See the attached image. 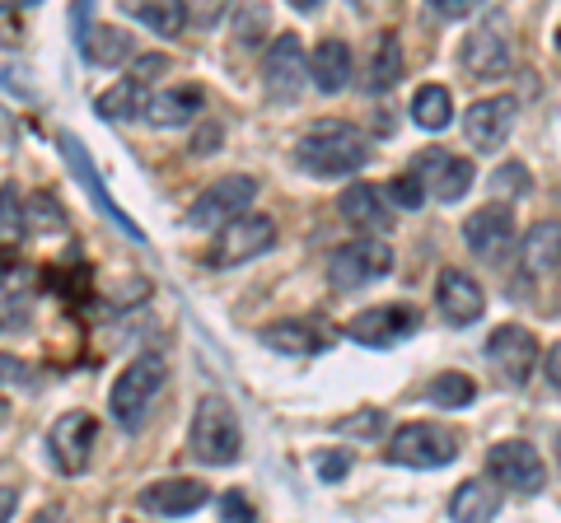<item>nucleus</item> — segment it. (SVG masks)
I'll return each instance as SVG.
<instances>
[{
  "label": "nucleus",
  "instance_id": "obj_45",
  "mask_svg": "<svg viewBox=\"0 0 561 523\" xmlns=\"http://www.w3.org/2000/svg\"><path fill=\"white\" fill-rule=\"evenodd\" d=\"M33 523H66V510H61V504H47V510L33 519Z\"/></svg>",
  "mask_w": 561,
  "mask_h": 523
},
{
  "label": "nucleus",
  "instance_id": "obj_8",
  "mask_svg": "<svg viewBox=\"0 0 561 523\" xmlns=\"http://www.w3.org/2000/svg\"><path fill=\"white\" fill-rule=\"evenodd\" d=\"M486 473L491 486H505L515 496H538L548 486V463L529 440H501L486 453Z\"/></svg>",
  "mask_w": 561,
  "mask_h": 523
},
{
  "label": "nucleus",
  "instance_id": "obj_6",
  "mask_svg": "<svg viewBox=\"0 0 561 523\" xmlns=\"http://www.w3.org/2000/svg\"><path fill=\"white\" fill-rule=\"evenodd\" d=\"M454 458H459V434L440 421H412L389 440V463L398 467L431 473V467H449Z\"/></svg>",
  "mask_w": 561,
  "mask_h": 523
},
{
  "label": "nucleus",
  "instance_id": "obj_19",
  "mask_svg": "<svg viewBox=\"0 0 561 523\" xmlns=\"http://www.w3.org/2000/svg\"><path fill=\"white\" fill-rule=\"evenodd\" d=\"M459 66L472 80H501L511 71V43L496 28H472L468 43L459 47Z\"/></svg>",
  "mask_w": 561,
  "mask_h": 523
},
{
  "label": "nucleus",
  "instance_id": "obj_15",
  "mask_svg": "<svg viewBox=\"0 0 561 523\" xmlns=\"http://www.w3.org/2000/svg\"><path fill=\"white\" fill-rule=\"evenodd\" d=\"M416 327H421V313H416L412 304H370V309H360L356 318L346 323V337L360 341V346H375V351H383V346L408 341Z\"/></svg>",
  "mask_w": 561,
  "mask_h": 523
},
{
  "label": "nucleus",
  "instance_id": "obj_17",
  "mask_svg": "<svg viewBox=\"0 0 561 523\" xmlns=\"http://www.w3.org/2000/svg\"><path fill=\"white\" fill-rule=\"evenodd\" d=\"M206 500H210V491H206L202 481L169 477V481L146 486V491L136 496V510L140 514H154V519H187V514H197Z\"/></svg>",
  "mask_w": 561,
  "mask_h": 523
},
{
  "label": "nucleus",
  "instance_id": "obj_26",
  "mask_svg": "<svg viewBox=\"0 0 561 523\" xmlns=\"http://www.w3.org/2000/svg\"><path fill=\"white\" fill-rule=\"evenodd\" d=\"M84 61L90 66H103V71H117V66H127L136 57V43L131 33L122 24H94L90 33H84Z\"/></svg>",
  "mask_w": 561,
  "mask_h": 523
},
{
  "label": "nucleus",
  "instance_id": "obj_29",
  "mask_svg": "<svg viewBox=\"0 0 561 523\" xmlns=\"http://www.w3.org/2000/svg\"><path fill=\"white\" fill-rule=\"evenodd\" d=\"M257 337L267 341L272 351H286V356L323 351V327H313V323H272V327H262Z\"/></svg>",
  "mask_w": 561,
  "mask_h": 523
},
{
  "label": "nucleus",
  "instance_id": "obj_41",
  "mask_svg": "<svg viewBox=\"0 0 561 523\" xmlns=\"http://www.w3.org/2000/svg\"><path fill=\"white\" fill-rule=\"evenodd\" d=\"M220 146V127H202L197 136H192V154H210Z\"/></svg>",
  "mask_w": 561,
  "mask_h": 523
},
{
  "label": "nucleus",
  "instance_id": "obj_32",
  "mask_svg": "<svg viewBox=\"0 0 561 523\" xmlns=\"http://www.w3.org/2000/svg\"><path fill=\"white\" fill-rule=\"evenodd\" d=\"M472 397H478V383H472L468 374H435L431 379V403L435 407L454 411V407H468Z\"/></svg>",
  "mask_w": 561,
  "mask_h": 523
},
{
  "label": "nucleus",
  "instance_id": "obj_44",
  "mask_svg": "<svg viewBox=\"0 0 561 523\" xmlns=\"http://www.w3.org/2000/svg\"><path fill=\"white\" fill-rule=\"evenodd\" d=\"M435 10L449 14V20H459V14H468L472 5H463V0H435Z\"/></svg>",
  "mask_w": 561,
  "mask_h": 523
},
{
  "label": "nucleus",
  "instance_id": "obj_27",
  "mask_svg": "<svg viewBox=\"0 0 561 523\" xmlns=\"http://www.w3.org/2000/svg\"><path fill=\"white\" fill-rule=\"evenodd\" d=\"M122 10H127L136 24L154 28L160 38H179L192 20V5H183V0H136V5H122Z\"/></svg>",
  "mask_w": 561,
  "mask_h": 523
},
{
  "label": "nucleus",
  "instance_id": "obj_3",
  "mask_svg": "<svg viewBox=\"0 0 561 523\" xmlns=\"http://www.w3.org/2000/svg\"><path fill=\"white\" fill-rule=\"evenodd\" d=\"M164 379H169L164 356H136L127 370L113 379V393H108V411L117 416V426L131 430V426L146 421V411H150L154 397H160Z\"/></svg>",
  "mask_w": 561,
  "mask_h": 523
},
{
  "label": "nucleus",
  "instance_id": "obj_18",
  "mask_svg": "<svg viewBox=\"0 0 561 523\" xmlns=\"http://www.w3.org/2000/svg\"><path fill=\"white\" fill-rule=\"evenodd\" d=\"M435 304H440V318L445 323L468 327V323H478L482 313H486V294H482V286L472 281L468 271L445 267L440 271V286H435Z\"/></svg>",
  "mask_w": 561,
  "mask_h": 523
},
{
  "label": "nucleus",
  "instance_id": "obj_2",
  "mask_svg": "<svg viewBox=\"0 0 561 523\" xmlns=\"http://www.w3.org/2000/svg\"><path fill=\"white\" fill-rule=\"evenodd\" d=\"M187 449L192 458L206 463V467H234L239 453H243V430H239V416L225 397H202L197 416H192V430H187Z\"/></svg>",
  "mask_w": 561,
  "mask_h": 523
},
{
  "label": "nucleus",
  "instance_id": "obj_5",
  "mask_svg": "<svg viewBox=\"0 0 561 523\" xmlns=\"http://www.w3.org/2000/svg\"><path fill=\"white\" fill-rule=\"evenodd\" d=\"M253 197H257V178H249V173H230V178H216L206 191H197V201L187 206L183 224H187V230H197V234L225 230L230 220L249 216Z\"/></svg>",
  "mask_w": 561,
  "mask_h": 523
},
{
  "label": "nucleus",
  "instance_id": "obj_20",
  "mask_svg": "<svg viewBox=\"0 0 561 523\" xmlns=\"http://www.w3.org/2000/svg\"><path fill=\"white\" fill-rule=\"evenodd\" d=\"M351 75H356V57H351V47L342 38H323L309 51V84L319 94H342Z\"/></svg>",
  "mask_w": 561,
  "mask_h": 523
},
{
  "label": "nucleus",
  "instance_id": "obj_31",
  "mask_svg": "<svg viewBox=\"0 0 561 523\" xmlns=\"http://www.w3.org/2000/svg\"><path fill=\"white\" fill-rule=\"evenodd\" d=\"M24 234H28L24 191H20V183H5L0 187V248H20Z\"/></svg>",
  "mask_w": 561,
  "mask_h": 523
},
{
  "label": "nucleus",
  "instance_id": "obj_7",
  "mask_svg": "<svg viewBox=\"0 0 561 523\" xmlns=\"http://www.w3.org/2000/svg\"><path fill=\"white\" fill-rule=\"evenodd\" d=\"M309 90V51L295 33H280L262 51V94L272 103H295Z\"/></svg>",
  "mask_w": 561,
  "mask_h": 523
},
{
  "label": "nucleus",
  "instance_id": "obj_1",
  "mask_svg": "<svg viewBox=\"0 0 561 523\" xmlns=\"http://www.w3.org/2000/svg\"><path fill=\"white\" fill-rule=\"evenodd\" d=\"M365 160H370V141L356 121L328 117L319 127H309L295 146V164H300L309 178H351Z\"/></svg>",
  "mask_w": 561,
  "mask_h": 523
},
{
  "label": "nucleus",
  "instance_id": "obj_21",
  "mask_svg": "<svg viewBox=\"0 0 561 523\" xmlns=\"http://www.w3.org/2000/svg\"><path fill=\"white\" fill-rule=\"evenodd\" d=\"M206 117V94L197 84H173L164 94H150L146 103V121L150 127H187V121Z\"/></svg>",
  "mask_w": 561,
  "mask_h": 523
},
{
  "label": "nucleus",
  "instance_id": "obj_4",
  "mask_svg": "<svg viewBox=\"0 0 561 523\" xmlns=\"http://www.w3.org/2000/svg\"><path fill=\"white\" fill-rule=\"evenodd\" d=\"M393 271V248L383 239H351L328 253V286L342 294H356L365 286L383 281Z\"/></svg>",
  "mask_w": 561,
  "mask_h": 523
},
{
  "label": "nucleus",
  "instance_id": "obj_46",
  "mask_svg": "<svg viewBox=\"0 0 561 523\" xmlns=\"http://www.w3.org/2000/svg\"><path fill=\"white\" fill-rule=\"evenodd\" d=\"M10 281H14V267H10L5 257H0V286H10Z\"/></svg>",
  "mask_w": 561,
  "mask_h": 523
},
{
  "label": "nucleus",
  "instance_id": "obj_39",
  "mask_svg": "<svg viewBox=\"0 0 561 523\" xmlns=\"http://www.w3.org/2000/svg\"><path fill=\"white\" fill-rule=\"evenodd\" d=\"M337 430H342V434H360V440H365V434H379V430H383V411L370 407V411H360L356 421H342Z\"/></svg>",
  "mask_w": 561,
  "mask_h": 523
},
{
  "label": "nucleus",
  "instance_id": "obj_24",
  "mask_svg": "<svg viewBox=\"0 0 561 523\" xmlns=\"http://www.w3.org/2000/svg\"><path fill=\"white\" fill-rule=\"evenodd\" d=\"M557 253H561V234L557 220H538L519 243V267L529 281H542V276H557Z\"/></svg>",
  "mask_w": 561,
  "mask_h": 523
},
{
  "label": "nucleus",
  "instance_id": "obj_43",
  "mask_svg": "<svg viewBox=\"0 0 561 523\" xmlns=\"http://www.w3.org/2000/svg\"><path fill=\"white\" fill-rule=\"evenodd\" d=\"M542 370H548V388L557 393V374H561V351L557 346H548V364H542Z\"/></svg>",
  "mask_w": 561,
  "mask_h": 523
},
{
  "label": "nucleus",
  "instance_id": "obj_23",
  "mask_svg": "<svg viewBox=\"0 0 561 523\" xmlns=\"http://www.w3.org/2000/svg\"><path fill=\"white\" fill-rule=\"evenodd\" d=\"M398 80H402V47L393 33H379V38L370 43V57H365L360 66V90L365 94H389L398 90Z\"/></svg>",
  "mask_w": 561,
  "mask_h": 523
},
{
  "label": "nucleus",
  "instance_id": "obj_11",
  "mask_svg": "<svg viewBox=\"0 0 561 523\" xmlns=\"http://www.w3.org/2000/svg\"><path fill=\"white\" fill-rule=\"evenodd\" d=\"M57 150H61L66 168L76 173V183L84 187V197H90V201L99 206V211L113 220V230H117V234H127L131 243H146V234H140V224H136V220H131L127 211H122V206L113 201V191L103 187V173H99V168L90 164V150L80 146V136H70V131H57Z\"/></svg>",
  "mask_w": 561,
  "mask_h": 523
},
{
  "label": "nucleus",
  "instance_id": "obj_14",
  "mask_svg": "<svg viewBox=\"0 0 561 523\" xmlns=\"http://www.w3.org/2000/svg\"><path fill=\"white\" fill-rule=\"evenodd\" d=\"M412 178L421 191H431L435 201H463L478 168L463 154H449V150H421L412 160Z\"/></svg>",
  "mask_w": 561,
  "mask_h": 523
},
{
  "label": "nucleus",
  "instance_id": "obj_22",
  "mask_svg": "<svg viewBox=\"0 0 561 523\" xmlns=\"http://www.w3.org/2000/svg\"><path fill=\"white\" fill-rule=\"evenodd\" d=\"M337 211L356 224V230H389L393 224V206L383 201V187H375V183H351L342 197H337Z\"/></svg>",
  "mask_w": 561,
  "mask_h": 523
},
{
  "label": "nucleus",
  "instance_id": "obj_40",
  "mask_svg": "<svg viewBox=\"0 0 561 523\" xmlns=\"http://www.w3.org/2000/svg\"><path fill=\"white\" fill-rule=\"evenodd\" d=\"M24 360H14V356H0V388H10V383H24Z\"/></svg>",
  "mask_w": 561,
  "mask_h": 523
},
{
  "label": "nucleus",
  "instance_id": "obj_10",
  "mask_svg": "<svg viewBox=\"0 0 561 523\" xmlns=\"http://www.w3.org/2000/svg\"><path fill=\"white\" fill-rule=\"evenodd\" d=\"M276 243V220L272 216H239L225 230H216V243H210V267L216 271H234L243 262H253L262 253H272Z\"/></svg>",
  "mask_w": 561,
  "mask_h": 523
},
{
  "label": "nucleus",
  "instance_id": "obj_12",
  "mask_svg": "<svg viewBox=\"0 0 561 523\" xmlns=\"http://www.w3.org/2000/svg\"><path fill=\"white\" fill-rule=\"evenodd\" d=\"M94 444H99V421L90 411H66L47 430V458L61 477H80L94 463Z\"/></svg>",
  "mask_w": 561,
  "mask_h": 523
},
{
  "label": "nucleus",
  "instance_id": "obj_25",
  "mask_svg": "<svg viewBox=\"0 0 561 523\" xmlns=\"http://www.w3.org/2000/svg\"><path fill=\"white\" fill-rule=\"evenodd\" d=\"M501 514V491L486 477H472L463 486H454L449 496V519L454 523H491Z\"/></svg>",
  "mask_w": 561,
  "mask_h": 523
},
{
  "label": "nucleus",
  "instance_id": "obj_30",
  "mask_svg": "<svg viewBox=\"0 0 561 523\" xmlns=\"http://www.w3.org/2000/svg\"><path fill=\"white\" fill-rule=\"evenodd\" d=\"M412 121L426 131H445L454 121V94L445 90V84H421V90L412 94Z\"/></svg>",
  "mask_w": 561,
  "mask_h": 523
},
{
  "label": "nucleus",
  "instance_id": "obj_28",
  "mask_svg": "<svg viewBox=\"0 0 561 523\" xmlns=\"http://www.w3.org/2000/svg\"><path fill=\"white\" fill-rule=\"evenodd\" d=\"M146 103H150V90L140 80H117L113 90H103L94 98V113L108 117V121H131V117H146Z\"/></svg>",
  "mask_w": 561,
  "mask_h": 523
},
{
  "label": "nucleus",
  "instance_id": "obj_38",
  "mask_svg": "<svg viewBox=\"0 0 561 523\" xmlns=\"http://www.w3.org/2000/svg\"><path fill=\"white\" fill-rule=\"evenodd\" d=\"M220 523H253V504L243 500L239 491L220 496Z\"/></svg>",
  "mask_w": 561,
  "mask_h": 523
},
{
  "label": "nucleus",
  "instance_id": "obj_33",
  "mask_svg": "<svg viewBox=\"0 0 561 523\" xmlns=\"http://www.w3.org/2000/svg\"><path fill=\"white\" fill-rule=\"evenodd\" d=\"M24 220H28V230H38V234H57L66 224V211L51 201V191H33L24 201Z\"/></svg>",
  "mask_w": 561,
  "mask_h": 523
},
{
  "label": "nucleus",
  "instance_id": "obj_42",
  "mask_svg": "<svg viewBox=\"0 0 561 523\" xmlns=\"http://www.w3.org/2000/svg\"><path fill=\"white\" fill-rule=\"evenodd\" d=\"M20 510V486H0V523H10Z\"/></svg>",
  "mask_w": 561,
  "mask_h": 523
},
{
  "label": "nucleus",
  "instance_id": "obj_34",
  "mask_svg": "<svg viewBox=\"0 0 561 523\" xmlns=\"http://www.w3.org/2000/svg\"><path fill=\"white\" fill-rule=\"evenodd\" d=\"M267 24H272L267 5H243V10L234 14V43H239L243 51L262 47V38H267Z\"/></svg>",
  "mask_w": 561,
  "mask_h": 523
},
{
  "label": "nucleus",
  "instance_id": "obj_37",
  "mask_svg": "<svg viewBox=\"0 0 561 523\" xmlns=\"http://www.w3.org/2000/svg\"><path fill=\"white\" fill-rule=\"evenodd\" d=\"M313 473H319L323 481H342L351 473V453H337V449H328L313 458Z\"/></svg>",
  "mask_w": 561,
  "mask_h": 523
},
{
  "label": "nucleus",
  "instance_id": "obj_16",
  "mask_svg": "<svg viewBox=\"0 0 561 523\" xmlns=\"http://www.w3.org/2000/svg\"><path fill=\"white\" fill-rule=\"evenodd\" d=\"M515 131V98L511 94H491V98H478L463 117V136L468 146L478 154H496Z\"/></svg>",
  "mask_w": 561,
  "mask_h": 523
},
{
  "label": "nucleus",
  "instance_id": "obj_36",
  "mask_svg": "<svg viewBox=\"0 0 561 523\" xmlns=\"http://www.w3.org/2000/svg\"><path fill=\"white\" fill-rule=\"evenodd\" d=\"M491 191H501V197H529L534 183H529V173H524L519 164H505L491 173Z\"/></svg>",
  "mask_w": 561,
  "mask_h": 523
},
{
  "label": "nucleus",
  "instance_id": "obj_13",
  "mask_svg": "<svg viewBox=\"0 0 561 523\" xmlns=\"http://www.w3.org/2000/svg\"><path fill=\"white\" fill-rule=\"evenodd\" d=\"M486 364L496 370L501 383H511V388H524L534 374V364H538V341L529 327H519V323H501L496 333L486 337Z\"/></svg>",
  "mask_w": 561,
  "mask_h": 523
},
{
  "label": "nucleus",
  "instance_id": "obj_9",
  "mask_svg": "<svg viewBox=\"0 0 561 523\" xmlns=\"http://www.w3.org/2000/svg\"><path fill=\"white\" fill-rule=\"evenodd\" d=\"M515 211L505 201H491V206H478L468 220H463V243L472 257H482L486 267H505L515 253Z\"/></svg>",
  "mask_w": 561,
  "mask_h": 523
},
{
  "label": "nucleus",
  "instance_id": "obj_35",
  "mask_svg": "<svg viewBox=\"0 0 561 523\" xmlns=\"http://www.w3.org/2000/svg\"><path fill=\"white\" fill-rule=\"evenodd\" d=\"M383 201H389V206H402V211H421V206H426V191L416 187L412 173H402V178H393L389 187H383Z\"/></svg>",
  "mask_w": 561,
  "mask_h": 523
}]
</instances>
